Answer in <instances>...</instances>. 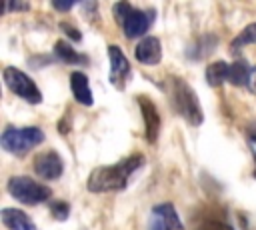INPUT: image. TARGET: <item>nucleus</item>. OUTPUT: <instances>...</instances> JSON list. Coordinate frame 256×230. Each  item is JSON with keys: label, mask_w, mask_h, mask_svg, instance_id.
<instances>
[{"label": "nucleus", "mask_w": 256, "mask_h": 230, "mask_svg": "<svg viewBox=\"0 0 256 230\" xmlns=\"http://www.w3.org/2000/svg\"><path fill=\"white\" fill-rule=\"evenodd\" d=\"M246 88H248L252 94H256V66H252V72H250V78H248Z\"/></svg>", "instance_id": "21"}, {"label": "nucleus", "mask_w": 256, "mask_h": 230, "mask_svg": "<svg viewBox=\"0 0 256 230\" xmlns=\"http://www.w3.org/2000/svg\"><path fill=\"white\" fill-rule=\"evenodd\" d=\"M134 56L144 66H156L162 60V44L156 36H146L134 50Z\"/></svg>", "instance_id": "11"}, {"label": "nucleus", "mask_w": 256, "mask_h": 230, "mask_svg": "<svg viewBox=\"0 0 256 230\" xmlns=\"http://www.w3.org/2000/svg\"><path fill=\"white\" fill-rule=\"evenodd\" d=\"M8 192L12 198H16L22 204H40L46 202L52 194V190L36 180H32L30 176H12L6 184Z\"/></svg>", "instance_id": "5"}, {"label": "nucleus", "mask_w": 256, "mask_h": 230, "mask_svg": "<svg viewBox=\"0 0 256 230\" xmlns=\"http://www.w3.org/2000/svg\"><path fill=\"white\" fill-rule=\"evenodd\" d=\"M52 6H54L56 10H62V12H64V10H70V8L74 6V2H56V0H54Z\"/></svg>", "instance_id": "22"}, {"label": "nucleus", "mask_w": 256, "mask_h": 230, "mask_svg": "<svg viewBox=\"0 0 256 230\" xmlns=\"http://www.w3.org/2000/svg\"><path fill=\"white\" fill-rule=\"evenodd\" d=\"M254 178H256V150H254Z\"/></svg>", "instance_id": "24"}, {"label": "nucleus", "mask_w": 256, "mask_h": 230, "mask_svg": "<svg viewBox=\"0 0 256 230\" xmlns=\"http://www.w3.org/2000/svg\"><path fill=\"white\" fill-rule=\"evenodd\" d=\"M6 10H28V4H18V2L16 4H10L8 2L6 4Z\"/></svg>", "instance_id": "23"}, {"label": "nucleus", "mask_w": 256, "mask_h": 230, "mask_svg": "<svg viewBox=\"0 0 256 230\" xmlns=\"http://www.w3.org/2000/svg\"><path fill=\"white\" fill-rule=\"evenodd\" d=\"M108 58H110V84L118 90H124L126 80L132 72L130 62L124 56V52L120 50V46H116V44L108 46Z\"/></svg>", "instance_id": "8"}, {"label": "nucleus", "mask_w": 256, "mask_h": 230, "mask_svg": "<svg viewBox=\"0 0 256 230\" xmlns=\"http://www.w3.org/2000/svg\"><path fill=\"white\" fill-rule=\"evenodd\" d=\"M136 100H138V106H140V112H142V118H144L146 140H148L150 144H154L156 138H158V132H160V124H162L160 114H158V108H156V104H154L148 96H144V94H140Z\"/></svg>", "instance_id": "9"}, {"label": "nucleus", "mask_w": 256, "mask_h": 230, "mask_svg": "<svg viewBox=\"0 0 256 230\" xmlns=\"http://www.w3.org/2000/svg\"><path fill=\"white\" fill-rule=\"evenodd\" d=\"M252 66L246 60H236L234 64H230V74H228V82L232 86H246L248 78H250Z\"/></svg>", "instance_id": "16"}, {"label": "nucleus", "mask_w": 256, "mask_h": 230, "mask_svg": "<svg viewBox=\"0 0 256 230\" xmlns=\"http://www.w3.org/2000/svg\"><path fill=\"white\" fill-rule=\"evenodd\" d=\"M228 74H230V64L224 60H218L206 66V82L210 86H220L228 82Z\"/></svg>", "instance_id": "15"}, {"label": "nucleus", "mask_w": 256, "mask_h": 230, "mask_svg": "<svg viewBox=\"0 0 256 230\" xmlns=\"http://www.w3.org/2000/svg\"><path fill=\"white\" fill-rule=\"evenodd\" d=\"M42 142H44V132L36 126H24V128L8 126L0 136L2 148L14 156H24L28 150H32Z\"/></svg>", "instance_id": "4"}, {"label": "nucleus", "mask_w": 256, "mask_h": 230, "mask_svg": "<svg viewBox=\"0 0 256 230\" xmlns=\"http://www.w3.org/2000/svg\"><path fill=\"white\" fill-rule=\"evenodd\" d=\"M196 230H232V226L228 222H222V220H216V218H210L206 222H202Z\"/></svg>", "instance_id": "19"}, {"label": "nucleus", "mask_w": 256, "mask_h": 230, "mask_svg": "<svg viewBox=\"0 0 256 230\" xmlns=\"http://www.w3.org/2000/svg\"><path fill=\"white\" fill-rule=\"evenodd\" d=\"M62 170H64V164H62V158L58 152L54 150H48V152H42L34 158V172L44 178V180H56L62 176Z\"/></svg>", "instance_id": "10"}, {"label": "nucleus", "mask_w": 256, "mask_h": 230, "mask_svg": "<svg viewBox=\"0 0 256 230\" xmlns=\"http://www.w3.org/2000/svg\"><path fill=\"white\" fill-rule=\"evenodd\" d=\"M248 44H256V22L248 24L246 28H242V32L230 42V52L238 54V50H242Z\"/></svg>", "instance_id": "17"}, {"label": "nucleus", "mask_w": 256, "mask_h": 230, "mask_svg": "<svg viewBox=\"0 0 256 230\" xmlns=\"http://www.w3.org/2000/svg\"><path fill=\"white\" fill-rule=\"evenodd\" d=\"M0 218L8 230H36V224L32 222V218L18 208H4L0 212Z\"/></svg>", "instance_id": "12"}, {"label": "nucleus", "mask_w": 256, "mask_h": 230, "mask_svg": "<svg viewBox=\"0 0 256 230\" xmlns=\"http://www.w3.org/2000/svg\"><path fill=\"white\" fill-rule=\"evenodd\" d=\"M144 164V156L142 154H132L128 158H122L120 162L112 164V166H98L90 172L88 176V190L90 192H120L128 186L130 176Z\"/></svg>", "instance_id": "1"}, {"label": "nucleus", "mask_w": 256, "mask_h": 230, "mask_svg": "<svg viewBox=\"0 0 256 230\" xmlns=\"http://www.w3.org/2000/svg\"><path fill=\"white\" fill-rule=\"evenodd\" d=\"M148 230H184L176 208L170 202L156 204L148 218Z\"/></svg>", "instance_id": "7"}, {"label": "nucleus", "mask_w": 256, "mask_h": 230, "mask_svg": "<svg viewBox=\"0 0 256 230\" xmlns=\"http://www.w3.org/2000/svg\"><path fill=\"white\" fill-rule=\"evenodd\" d=\"M70 90L76 98V102L84 104V106H92L94 98H92V90L88 84V78L84 72H72L70 74Z\"/></svg>", "instance_id": "13"}, {"label": "nucleus", "mask_w": 256, "mask_h": 230, "mask_svg": "<svg viewBox=\"0 0 256 230\" xmlns=\"http://www.w3.org/2000/svg\"><path fill=\"white\" fill-rule=\"evenodd\" d=\"M112 12H114L118 24L122 26L126 38L144 36V32H148V28L152 26L154 14H156L152 8L140 10V8L130 6L128 2H116V4L112 6Z\"/></svg>", "instance_id": "3"}, {"label": "nucleus", "mask_w": 256, "mask_h": 230, "mask_svg": "<svg viewBox=\"0 0 256 230\" xmlns=\"http://www.w3.org/2000/svg\"><path fill=\"white\" fill-rule=\"evenodd\" d=\"M60 30H64V34H66V36H70V38H72V40H76V42H78V40H82V34H80L74 26H70L68 22H60Z\"/></svg>", "instance_id": "20"}, {"label": "nucleus", "mask_w": 256, "mask_h": 230, "mask_svg": "<svg viewBox=\"0 0 256 230\" xmlns=\"http://www.w3.org/2000/svg\"><path fill=\"white\" fill-rule=\"evenodd\" d=\"M54 54H56V58L60 60V62H64V64H88V58L84 56V54H80V52H76L68 42H64V40H58L56 44H54Z\"/></svg>", "instance_id": "14"}, {"label": "nucleus", "mask_w": 256, "mask_h": 230, "mask_svg": "<svg viewBox=\"0 0 256 230\" xmlns=\"http://www.w3.org/2000/svg\"><path fill=\"white\" fill-rule=\"evenodd\" d=\"M2 76H4V84L16 94V96H20L22 100H26V102H30V104H40L42 102V92H40V88L34 84V80L28 76V74H24L22 70H18V68H14V66H6L4 68V72H2Z\"/></svg>", "instance_id": "6"}, {"label": "nucleus", "mask_w": 256, "mask_h": 230, "mask_svg": "<svg viewBox=\"0 0 256 230\" xmlns=\"http://www.w3.org/2000/svg\"><path fill=\"white\" fill-rule=\"evenodd\" d=\"M50 212H52V216L56 220H66L68 214H70V206H68V202L58 200V202H52L50 204Z\"/></svg>", "instance_id": "18"}, {"label": "nucleus", "mask_w": 256, "mask_h": 230, "mask_svg": "<svg viewBox=\"0 0 256 230\" xmlns=\"http://www.w3.org/2000/svg\"><path fill=\"white\" fill-rule=\"evenodd\" d=\"M162 90L166 92L170 106L174 108V112L178 116H182L188 124L192 126H200L204 120L202 114V106L200 100L196 96V92L188 86V82L180 76H168V80L162 84Z\"/></svg>", "instance_id": "2"}]
</instances>
